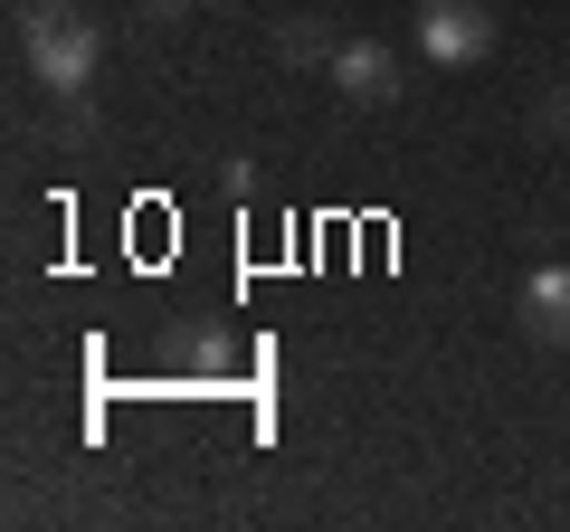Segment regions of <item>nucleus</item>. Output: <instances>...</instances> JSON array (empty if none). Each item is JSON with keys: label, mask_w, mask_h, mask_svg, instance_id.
Returning <instances> with one entry per match:
<instances>
[{"label": "nucleus", "mask_w": 570, "mask_h": 532, "mask_svg": "<svg viewBox=\"0 0 570 532\" xmlns=\"http://www.w3.org/2000/svg\"><path fill=\"white\" fill-rule=\"evenodd\" d=\"M96 58H105V29L86 20L77 0H29V10H20V67H29V86H48V96H86V86H96Z\"/></svg>", "instance_id": "nucleus-1"}, {"label": "nucleus", "mask_w": 570, "mask_h": 532, "mask_svg": "<svg viewBox=\"0 0 570 532\" xmlns=\"http://www.w3.org/2000/svg\"><path fill=\"white\" fill-rule=\"evenodd\" d=\"M494 39H504V20H494L485 0H419V48L438 67H485Z\"/></svg>", "instance_id": "nucleus-2"}, {"label": "nucleus", "mask_w": 570, "mask_h": 532, "mask_svg": "<svg viewBox=\"0 0 570 532\" xmlns=\"http://www.w3.org/2000/svg\"><path fill=\"white\" fill-rule=\"evenodd\" d=\"M513 324H523L542 352H561V343H570V266H561V257L523 276V295H513Z\"/></svg>", "instance_id": "nucleus-3"}, {"label": "nucleus", "mask_w": 570, "mask_h": 532, "mask_svg": "<svg viewBox=\"0 0 570 532\" xmlns=\"http://www.w3.org/2000/svg\"><path fill=\"white\" fill-rule=\"evenodd\" d=\"M333 86H343L352 105H400V58H390L381 39H343L333 48Z\"/></svg>", "instance_id": "nucleus-4"}, {"label": "nucleus", "mask_w": 570, "mask_h": 532, "mask_svg": "<svg viewBox=\"0 0 570 532\" xmlns=\"http://www.w3.org/2000/svg\"><path fill=\"white\" fill-rule=\"evenodd\" d=\"M200 10H238V0H200Z\"/></svg>", "instance_id": "nucleus-8"}, {"label": "nucleus", "mask_w": 570, "mask_h": 532, "mask_svg": "<svg viewBox=\"0 0 570 532\" xmlns=\"http://www.w3.org/2000/svg\"><path fill=\"white\" fill-rule=\"evenodd\" d=\"M333 48H343V39H333L314 10H285V20H276V58L285 67H333Z\"/></svg>", "instance_id": "nucleus-5"}, {"label": "nucleus", "mask_w": 570, "mask_h": 532, "mask_svg": "<svg viewBox=\"0 0 570 532\" xmlns=\"http://www.w3.org/2000/svg\"><path fill=\"white\" fill-rule=\"evenodd\" d=\"M532 124H542V134H570V86H551V96H542V115H532Z\"/></svg>", "instance_id": "nucleus-6"}, {"label": "nucleus", "mask_w": 570, "mask_h": 532, "mask_svg": "<svg viewBox=\"0 0 570 532\" xmlns=\"http://www.w3.org/2000/svg\"><path fill=\"white\" fill-rule=\"evenodd\" d=\"M142 10H153V20H181V10H190V0H142Z\"/></svg>", "instance_id": "nucleus-7"}]
</instances>
